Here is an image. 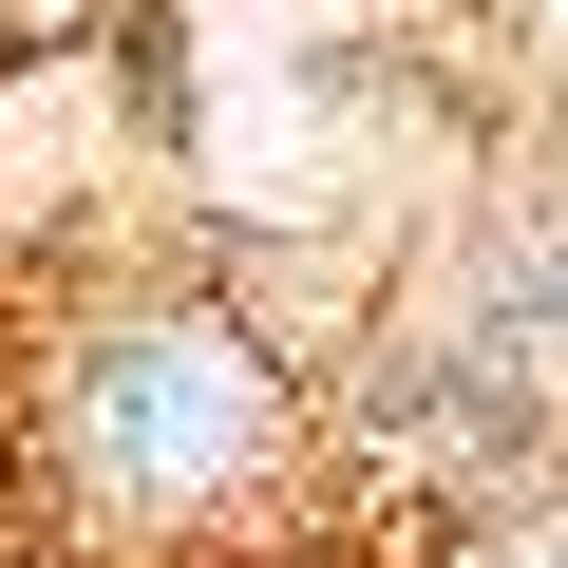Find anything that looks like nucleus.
Wrapping results in <instances>:
<instances>
[{
  "label": "nucleus",
  "instance_id": "f257e3e1",
  "mask_svg": "<svg viewBox=\"0 0 568 568\" xmlns=\"http://www.w3.org/2000/svg\"><path fill=\"white\" fill-rule=\"evenodd\" d=\"M0 20H39V39H58V20H77V0H0Z\"/></svg>",
  "mask_w": 568,
  "mask_h": 568
}]
</instances>
